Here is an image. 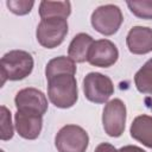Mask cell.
Masks as SVG:
<instances>
[{
	"label": "cell",
	"mask_w": 152,
	"mask_h": 152,
	"mask_svg": "<svg viewBox=\"0 0 152 152\" xmlns=\"http://www.w3.org/2000/svg\"><path fill=\"white\" fill-rule=\"evenodd\" d=\"M48 96L57 108H70L78 99L75 75L59 74L48 80Z\"/></svg>",
	"instance_id": "1"
},
{
	"label": "cell",
	"mask_w": 152,
	"mask_h": 152,
	"mask_svg": "<svg viewBox=\"0 0 152 152\" xmlns=\"http://www.w3.org/2000/svg\"><path fill=\"white\" fill-rule=\"evenodd\" d=\"M33 58L24 50H11L0 61L1 84L6 81H20L26 78L33 70Z\"/></svg>",
	"instance_id": "2"
},
{
	"label": "cell",
	"mask_w": 152,
	"mask_h": 152,
	"mask_svg": "<svg viewBox=\"0 0 152 152\" xmlns=\"http://www.w3.org/2000/svg\"><path fill=\"white\" fill-rule=\"evenodd\" d=\"M68 34V21L63 18L42 19L36 30L38 43L46 48L53 49L61 45Z\"/></svg>",
	"instance_id": "3"
},
{
	"label": "cell",
	"mask_w": 152,
	"mask_h": 152,
	"mask_svg": "<svg viewBox=\"0 0 152 152\" xmlns=\"http://www.w3.org/2000/svg\"><path fill=\"white\" fill-rule=\"evenodd\" d=\"M124 21L120 7L113 4L99 6L90 17L91 26L103 36H112L118 32Z\"/></svg>",
	"instance_id": "4"
},
{
	"label": "cell",
	"mask_w": 152,
	"mask_h": 152,
	"mask_svg": "<svg viewBox=\"0 0 152 152\" xmlns=\"http://www.w3.org/2000/svg\"><path fill=\"white\" fill-rule=\"evenodd\" d=\"M88 144V133L77 125L63 126L55 137V146L58 152H86Z\"/></svg>",
	"instance_id": "5"
},
{
	"label": "cell",
	"mask_w": 152,
	"mask_h": 152,
	"mask_svg": "<svg viewBox=\"0 0 152 152\" xmlns=\"http://www.w3.org/2000/svg\"><path fill=\"white\" fill-rule=\"evenodd\" d=\"M83 93L90 102L106 103L114 94V84L107 75L89 72L83 80Z\"/></svg>",
	"instance_id": "6"
},
{
	"label": "cell",
	"mask_w": 152,
	"mask_h": 152,
	"mask_svg": "<svg viewBox=\"0 0 152 152\" xmlns=\"http://www.w3.org/2000/svg\"><path fill=\"white\" fill-rule=\"evenodd\" d=\"M126 106L122 100L113 99L108 101L102 113V125L107 135L119 138L125 131Z\"/></svg>",
	"instance_id": "7"
},
{
	"label": "cell",
	"mask_w": 152,
	"mask_h": 152,
	"mask_svg": "<svg viewBox=\"0 0 152 152\" xmlns=\"http://www.w3.org/2000/svg\"><path fill=\"white\" fill-rule=\"evenodd\" d=\"M17 110L44 115L48 110V99L43 91L36 88H24L14 97Z\"/></svg>",
	"instance_id": "8"
},
{
	"label": "cell",
	"mask_w": 152,
	"mask_h": 152,
	"mask_svg": "<svg viewBox=\"0 0 152 152\" xmlns=\"http://www.w3.org/2000/svg\"><path fill=\"white\" fill-rule=\"evenodd\" d=\"M119 58V51L116 45L109 39L95 40L90 48L88 55V62L99 68H109Z\"/></svg>",
	"instance_id": "9"
},
{
	"label": "cell",
	"mask_w": 152,
	"mask_h": 152,
	"mask_svg": "<svg viewBox=\"0 0 152 152\" xmlns=\"http://www.w3.org/2000/svg\"><path fill=\"white\" fill-rule=\"evenodd\" d=\"M14 125L18 134L27 140L37 139L43 127V116L33 113L17 110L14 114Z\"/></svg>",
	"instance_id": "10"
},
{
	"label": "cell",
	"mask_w": 152,
	"mask_h": 152,
	"mask_svg": "<svg viewBox=\"0 0 152 152\" xmlns=\"http://www.w3.org/2000/svg\"><path fill=\"white\" fill-rule=\"evenodd\" d=\"M126 44L131 53L145 55L152 51V28L133 26L126 37Z\"/></svg>",
	"instance_id": "11"
},
{
	"label": "cell",
	"mask_w": 152,
	"mask_h": 152,
	"mask_svg": "<svg viewBox=\"0 0 152 152\" xmlns=\"http://www.w3.org/2000/svg\"><path fill=\"white\" fill-rule=\"evenodd\" d=\"M94 39L90 34L81 32L77 33L69 44L68 48V57L71 58L75 63H83L88 59V55L91 45L94 44Z\"/></svg>",
	"instance_id": "12"
},
{
	"label": "cell",
	"mask_w": 152,
	"mask_h": 152,
	"mask_svg": "<svg viewBox=\"0 0 152 152\" xmlns=\"http://www.w3.org/2000/svg\"><path fill=\"white\" fill-rule=\"evenodd\" d=\"M129 133L133 139L152 148V116L146 114L137 116L131 125Z\"/></svg>",
	"instance_id": "13"
},
{
	"label": "cell",
	"mask_w": 152,
	"mask_h": 152,
	"mask_svg": "<svg viewBox=\"0 0 152 152\" xmlns=\"http://www.w3.org/2000/svg\"><path fill=\"white\" fill-rule=\"evenodd\" d=\"M71 13L70 1H40L39 15L42 19L63 18L66 19Z\"/></svg>",
	"instance_id": "14"
},
{
	"label": "cell",
	"mask_w": 152,
	"mask_h": 152,
	"mask_svg": "<svg viewBox=\"0 0 152 152\" xmlns=\"http://www.w3.org/2000/svg\"><path fill=\"white\" fill-rule=\"evenodd\" d=\"M59 74L75 75L76 74L75 62L66 56H58V57L50 59L46 64V68H45L46 80H49L56 75H59Z\"/></svg>",
	"instance_id": "15"
},
{
	"label": "cell",
	"mask_w": 152,
	"mask_h": 152,
	"mask_svg": "<svg viewBox=\"0 0 152 152\" xmlns=\"http://www.w3.org/2000/svg\"><path fill=\"white\" fill-rule=\"evenodd\" d=\"M134 84L139 93L152 95V58L135 72Z\"/></svg>",
	"instance_id": "16"
},
{
	"label": "cell",
	"mask_w": 152,
	"mask_h": 152,
	"mask_svg": "<svg viewBox=\"0 0 152 152\" xmlns=\"http://www.w3.org/2000/svg\"><path fill=\"white\" fill-rule=\"evenodd\" d=\"M126 4L135 17L146 20L152 19V0H128Z\"/></svg>",
	"instance_id": "17"
},
{
	"label": "cell",
	"mask_w": 152,
	"mask_h": 152,
	"mask_svg": "<svg viewBox=\"0 0 152 152\" xmlns=\"http://www.w3.org/2000/svg\"><path fill=\"white\" fill-rule=\"evenodd\" d=\"M13 137V125L11 120V112L5 107L1 106V133L0 139L2 141L10 140Z\"/></svg>",
	"instance_id": "18"
},
{
	"label": "cell",
	"mask_w": 152,
	"mask_h": 152,
	"mask_svg": "<svg viewBox=\"0 0 152 152\" xmlns=\"http://www.w3.org/2000/svg\"><path fill=\"white\" fill-rule=\"evenodd\" d=\"M34 5L33 0H7L6 6L8 10L17 15H25L31 12Z\"/></svg>",
	"instance_id": "19"
},
{
	"label": "cell",
	"mask_w": 152,
	"mask_h": 152,
	"mask_svg": "<svg viewBox=\"0 0 152 152\" xmlns=\"http://www.w3.org/2000/svg\"><path fill=\"white\" fill-rule=\"evenodd\" d=\"M115 152H146V151L142 150V148L139 147V146H135V145H126V146L120 147V148L116 150Z\"/></svg>",
	"instance_id": "20"
}]
</instances>
